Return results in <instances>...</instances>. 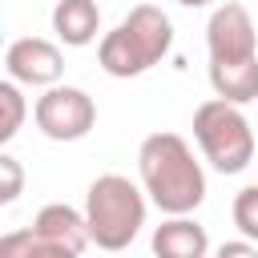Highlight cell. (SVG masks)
<instances>
[{
	"mask_svg": "<svg viewBox=\"0 0 258 258\" xmlns=\"http://www.w3.org/2000/svg\"><path fill=\"white\" fill-rule=\"evenodd\" d=\"M0 109H4V121H0V141L8 145L16 133H20V125H24V113H28V105H24V93H20V81H0Z\"/></svg>",
	"mask_w": 258,
	"mask_h": 258,
	"instance_id": "8fae6325",
	"label": "cell"
},
{
	"mask_svg": "<svg viewBox=\"0 0 258 258\" xmlns=\"http://www.w3.org/2000/svg\"><path fill=\"white\" fill-rule=\"evenodd\" d=\"M145 185L129 181L125 173H101L89 194H85V218H89V238L97 250H125L145 226Z\"/></svg>",
	"mask_w": 258,
	"mask_h": 258,
	"instance_id": "3957f363",
	"label": "cell"
},
{
	"mask_svg": "<svg viewBox=\"0 0 258 258\" xmlns=\"http://www.w3.org/2000/svg\"><path fill=\"white\" fill-rule=\"evenodd\" d=\"M153 254H161V258H206L210 234L189 214H169V222H161L153 230Z\"/></svg>",
	"mask_w": 258,
	"mask_h": 258,
	"instance_id": "9c48e42d",
	"label": "cell"
},
{
	"mask_svg": "<svg viewBox=\"0 0 258 258\" xmlns=\"http://www.w3.org/2000/svg\"><path fill=\"white\" fill-rule=\"evenodd\" d=\"M254 129H258V125H254Z\"/></svg>",
	"mask_w": 258,
	"mask_h": 258,
	"instance_id": "2e32d148",
	"label": "cell"
},
{
	"mask_svg": "<svg viewBox=\"0 0 258 258\" xmlns=\"http://www.w3.org/2000/svg\"><path fill=\"white\" fill-rule=\"evenodd\" d=\"M52 32L69 48H85L101 32V8L97 0H56L52 8Z\"/></svg>",
	"mask_w": 258,
	"mask_h": 258,
	"instance_id": "30bf717a",
	"label": "cell"
},
{
	"mask_svg": "<svg viewBox=\"0 0 258 258\" xmlns=\"http://www.w3.org/2000/svg\"><path fill=\"white\" fill-rule=\"evenodd\" d=\"M254 250H258V242H254V238H242V242H222V246H218V254H222V258H234V254H254Z\"/></svg>",
	"mask_w": 258,
	"mask_h": 258,
	"instance_id": "5bb4252c",
	"label": "cell"
},
{
	"mask_svg": "<svg viewBox=\"0 0 258 258\" xmlns=\"http://www.w3.org/2000/svg\"><path fill=\"white\" fill-rule=\"evenodd\" d=\"M137 177L161 214H194L206 202V169L181 133H149L137 149Z\"/></svg>",
	"mask_w": 258,
	"mask_h": 258,
	"instance_id": "6da1fadb",
	"label": "cell"
},
{
	"mask_svg": "<svg viewBox=\"0 0 258 258\" xmlns=\"http://www.w3.org/2000/svg\"><path fill=\"white\" fill-rule=\"evenodd\" d=\"M4 73L28 89H48L64 73V56L44 36H16L4 52Z\"/></svg>",
	"mask_w": 258,
	"mask_h": 258,
	"instance_id": "52a82bcc",
	"label": "cell"
},
{
	"mask_svg": "<svg viewBox=\"0 0 258 258\" xmlns=\"http://www.w3.org/2000/svg\"><path fill=\"white\" fill-rule=\"evenodd\" d=\"M24 189V169L12 153H0V206H12Z\"/></svg>",
	"mask_w": 258,
	"mask_h": 258,
	"instance_id": "4fadbf2b",
	"label": "cell"
},
{
	"mask_svg": "<svg viewBox=\"0 0 258 258\" xmlns=\"http://www.w3.org/2000/svg\"><path fill=\"white\" fill-rule=\"evenodd\" d=\"M206 48H210V64H254L258 60V28L246 4L226 0L210 12Z\"/></svg>",
	"mask_w": 258,
	"mask_h": 258,
	"instance_id": "8992f818",
	"label": "cell"
},
{
	"mask_svg": "<svg viewBox=\"0 0 258 258\" xmlns=\"http://www.w3.org/2000/svg\"><path fill=\"white\" fill-rule=\"evenodd\" d=\"M169 48H173V20L157 4H137V8H129V16L113 32L101 36L97 64L109 77L129 81V77L149 73L157 60H165Z\"/></svg>",
	"mask_w": 258,
	"mask_h": 258,
	"instance_id": "7a4b0ae2",
	"label": "cell"
},
{
	"mask_svg": "<svg viewBox=\"0 0 258 258\" xmlns=\"http://www.w3.org/2000/svg\"><path fill=\"white\" fill-rule=\"evenodd\" d=\"M32 121H36V129H40L48 141H81V137H89L93 125H97V105H93V97H89L85 89L56 81V85H48V89L36 97Z\"/></svg>",
	"mask_w": 258,
	"mask_h": 258,
	"instance_id": "5b68a950",
	"label": "cell"
},
{
	"mask_svg": "<svg viewBox=\"0 0 258 258\" xmlns=\"http://www.w3.org/2000/svg\"><path fill=\"white\" fill-rule=\"evenodd\" d=\"M230 218H234V226H238L242 238H254V242H258V185H242V189L234 194Z\"/></svg>",
	"mask_w": 258,
	"mask_h": 258,
	"instance_id": "7c38bea8",
	"label": "cell"
},
{
	"mask_svg": "<svg viewBox=\"0 0 258 258\" xmlns=\"http://www.w3.org/2000/svg\"><path fill=\"white\" fill-rule=\"evenodd\" d=\"M173 4H181V8H206V4H214V0H173Z\"/></svg>",
	"mask_w": 258,
	"mask_h": 258,
	"instance_id": "9a60e30c",
	"label": "cell"
},
{
	"mask_svg": "<svg viewBox=\"0 0 258 258\" xmlns=\"http://www.w3.org/2000/svg\"><path fill=\"white\" fill-rule=\"evenodd\" d=\"M32 226L60 250V258H77V254H85V250L93 246L85 210H77V206H69V202H48V206H40L36 218H32Z\"/></svg>",
	"mask_w": 258,
	"mask_h": 258,
	"instance_id": "ba28073f",
	"label": "cell"
},
{
	"mask_svg": "<svg viewBox=\"0 0 258 258\" xmlns=\"http://www.w3.org/2000/svg\"><path fill=\"white\" fill-rule=\"evenodd\" d=\"M194 141L218 173H242L254 161L258 129L246 121L242 105L226 97H210L194 109Z\"/></svg>",
	"mask_w": 258,
	"mask_h": 258,
	"instance_id": "277c9868",
	"label": "cell"
}]
</instances>
